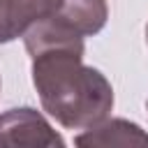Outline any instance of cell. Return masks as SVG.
<instances>
[{
    "label": "cell",
    "instance_id": "cell-2",
    "mask_svg": "<svg viewBox=\"0 0 148 148\" xmlns=\"http://www.w3.org/2000/svg\"><path fill=\"white\" fill-rule=\"evenodd\" d=\"M0 146H65V141L39 111L21 106L9 109L0 116Z\"/></svg>",
    "mask_w": 148,
    "mask_h": 148
},
{
    "label": "cell",
    "instance_id": "cell-1",
    "mask_svg": "<svg viewBox=\"0 0 148 148\" xmlns=\"http://www.w3.org/2000/svg\"><path fill=\"white\" fill-rule=\"evenodd\" d=\"M32 58V83L44 111L67 130H88L113 109L106 76L83 65V37L53 18L35 23L25 35Z\"/></svg>",
    "mask_w": 148,
    "mask_h": 148
},
{
    "label": "cell",
    "instance_id": "cell-4",
    "mask_svg": "<svg viewBox=\"0 0 148 148\" xmlns=\"http://www.w3.org/2000/svg\"><path fill=\"white\" fill-rule=\"evenodd\" d=\"M79 146H143L148 143V134L130 120L111 118L88 127L83 134L76 136Z\"/></svg>",
    "mask_w": 148,
    "mask_h": 148
},
{
    "label": "cell",
    "instance_id": "cell-3",
    "mask_svg": "<svg viewBox=\"0 0 148 148\" xmlns=\"http://www.w3.org/2000/svg\"><path fill=\"white\" fill-rule=\"evenodd\" d=\"M49 18L79 32L81 37H90L104 28L109 18V7L106 0H62L58 12Z\"/></svg>",
    "mask_w": 148,
    "mask_h": 148
},
{
    "label": "cell",
    "instance_id": "cell-5",
    "mask_svg": "<svg viewBox=\"0 0 148 148\" xmlns=\"http://www.w3.org/2000/svg\"><path fill=\"white\" fill-rule=\"evenodd\" d=\"M21 37L14 21V0H0V44Z\"/></svg>",
    "mask_w": 148,
    "mask_h": 148
},
{
    "label": "cell",
    "instance_id": "cell-6",
    "mask_svg": "<svg viewBox=\"0 0 148 148\" xmlns=\"http://www.w3.org/2000/svg\"><path fill=\"white\" fill-rule=\"evenodd\" d=\"M146 39H148V25H146Z\"/></svg>",
    "mask_w": 148,
    "mask_h": 148
}]
</instances>
